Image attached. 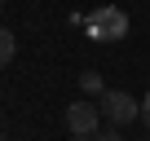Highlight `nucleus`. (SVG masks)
<instances>
[{
  "instance_id": "nucleus-6",
  "label": "nucleus",
  "mask_w": 150,
  "mask_h": 141,
  "mask_svg": "<svg viewBox=\"0 0 150 141\" xmlns=\"http://www.w3.org/2000/svg\"><path fill=\"white\" fill-rule=\"evenodd\" d=\"M141 119H146V128H150V93H146V102H141Z\"/></svg>"
},
{
  "instance_id": "nucleus-8",
  "label": "nucleus",
  "mask_w": 150,
  "mask_h": 141,
  "mask_svg": "<svg viewBox=\"0 0 150 141\" xmlns=\"http://www.w3.org/2000/svg\"><path fill=\"white\" fill-rule=\"evenodd\" d=\"M75 141H97V137H75Z\"/></svg>"
},
{
  "instance_id": "nucleus-2",
  "label": "nucleus",
  "mask_w": 150,
  "mask_h": 141,
  "mask_svg": "<svg viewBox=\"0 0 150 141\" xmlns=\"http://www.w3.org/2000/svg\"><path fill=\"white\" fill-rule=\"evenodd\" d=\"M102 110H106V119L119 128V123H132V119L141 115V102H132L124 88H106V93H102Z\"/></svg>"
},
{
  "instance_id": "nucleus-1",
  "label": "nucleus",
  "mask_w": 150,
  "mask_h": 141,
  "mask_svg": "<svg viewBox=\"0 0 150 141\" xmlns=\"http://www.w3.org/2000/svg\"><path fill=\"white\" fill-rule=\"evenodd\" d=\"M84 31H88V40L115 44V40L128 35V13H124L119 5H102V9H93V13L84 18Z\"/></svg>"
},
{
  "instance_id": "nucleus-9",
  "label": "nucleus",
  "mask_w": 150,
  "mask_h": 141,
  "mask_svg": "<svg viewBox=\"0 0 150 141\" xmlns=\"http://www.w3.org/2000/svg\"><path fill=\"white\" fill-rule=\"evenodd\" d=\"M0 5H5V0H0Z\"/></svg>"
},
{
  "instance_id": "nucleus-4",
  "label": "nucleus",
  "mask_w": 150,
  "mask_h": 141,
  "mask_svg": "<svg viewBox=\"0 0 150 141\" xmlns=\"http://www.w3.org/2000/svg\"><path fill=\"white\" fill-rule=\"evenodd\" d=\"M80 88H84V93H97V97L106 93V84H102V75H97V70H84V75H80Z\"/></svg>"
},
{
  "instance_id": "nucleus-5",
  "label": "nucleus",
  "mask_w": 150,
  "mask_h": 141,
  "mask_svg": "<svg viewBox=\"0 0 150 141\" xmlns=\"http://www.w3.org/2000/svg\"><path fill=\"white\" fill-rule=\"evenodd\" d=\"M9 62H13V35L0 27V66H9Z\"/></svg>"
},
{
  "instance_id": "nucleus-3",
  "label": "nucleus",
  "mask_w": 150,
  "mask_h": 141,
  "mask_svg": "<svg viewBox=\"0 0 150 141\" xmlns=\"http://www.w3.org/2000/svg\"><path fill=\"white\" fill-rule=\"evenodd\" d=\"M97 106H88V102H75V106H66V128L75 132V137H97Z\"/></svg>"
},
{
  "instance_id": "nucleus-7",
  "label": "nucleus",
  "mask_w": 150,
  "mask_h": 141,
  "mask_svg": "<svg viewBox=\"0 0 150 141\" xmlns=\"http://www.w3.org/2000/svg\"><path fill=\"white\" fill-rule=\"evenodd\" d=\"M97 141H124V137H119V132H102Z\"/></svg>"
}]
</instances>
